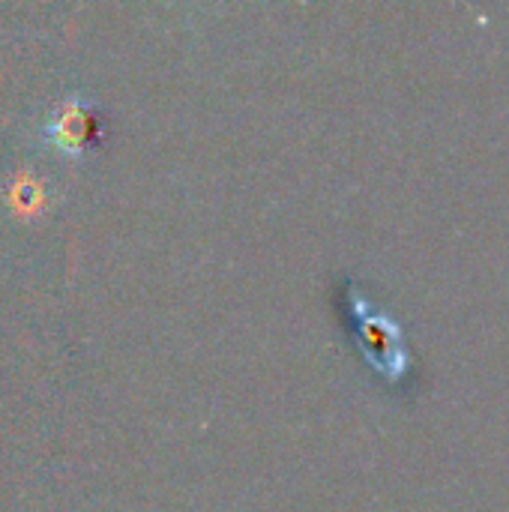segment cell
Returning a JSON list of instances; mask_svg holds the SVG:
<instances>
[{
    "instance_id": "1",
    "label": "cell",
    "mask_w": 509,
    "mask_h": 512,
    "mask_svg": "<svg viewBox=\"0 0 509 512\" xmlns=\"http://www.w3.org/2000/svg\"><path fill=\"white\" fill-rule=\"evenodd\" d=\"M87 132H90V111H87V102L78 96L66 99L45 126L48 141L66 156H78L84 150Z\"/></svg>"
}]
</instances>
